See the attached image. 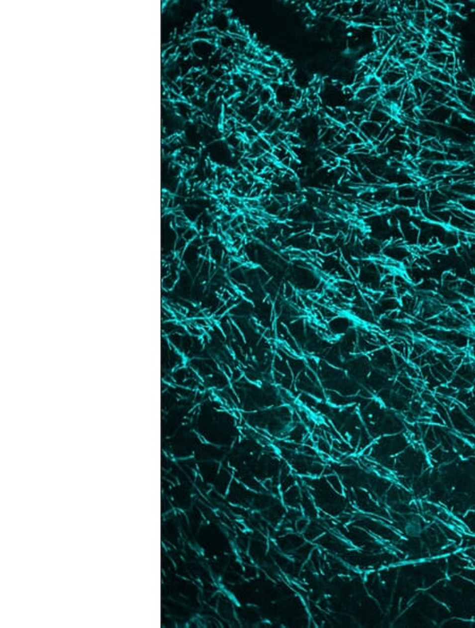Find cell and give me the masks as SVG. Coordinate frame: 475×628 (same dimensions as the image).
Listing matches in <instances>:
<instances>
[{
	"mask_svg": "<svg viewBox=\"0 0 475 628\" xmlns=\"http://www.w3.org/2000/svg\"><path fill=\"white\" fill-rule=\"evenodd\" d=\"M381 129H382L381 125L367 120V121H365L364 124L359 127V131L365 135V137L369 141V143H371L372 141L378 139L380 132H381Z\"/></svg>",
	"mask_w": 475,
	"mask_h": 628,
	"instance_id": "cell-2",
	"label": "cell"
},
{
	"mask_svg": "<svg viewBox=\"0 0 475 628\" xmlns=\"http://www.w3.org/2000/svg\"><path fill=\"white\" fill-rule=\"evenodd\" d=\"M381 92H382V88L369 87V86H365V87H362L356 92L355 99L357 101L366 103L379 97L380 94H381Z\"/></svg>",
	"mask_w": 475,
	"mask_h": 628,
	"instance_id": "cell-3",
	"label": "cell"
},
{
	"mask_svg": "<svg viewBox=\"0 0 475 628\" xmlns=\"http://www.w3.org/2000/svg\"><path fill=\"white\" fill-rule=\"evenodd\" d=\"M407 84L397 85V86H394V87L382 88V92L381 94H380V98H381V100L384 103H386L387 105H390L392 107L396 106L399 109L400 102L402 100L403 91H404V86Z\"/></svg>",
	"mask_w": 475,
	"mask_h": 628,
	"instance_id": "cell-1",
	"label": "cell"
},
{
	"mask_svg": "<svg viewBox=\"0 0 475 628\" xmlns=\"http://www.w3.org/2000/svg\"><path fill=\"white\" fill-rule=\"evenodd\" d=\"M275 99V93L272 91L270 87H264V89L259 93L258 102L262 107H265L270 104V102Z\"/></svg>",
	"mask_w": 475,
	"mask_h": 628,
	"instance_id": "cell-6",
	"label": "cell"
},
{
	"mask_svg": "<svg viewBox=\"0 0 475 628\" xmlns=\"http://www.w3.org/2000/svg\"><path fill=\"white\" fill-rule=\"evenodd\" d=\"M422 531L421 528V523L418 519L414 518L408 521V523L405 524V533L409 536H418Z\"/></svg>",
	"mask_w": 475,
	"mask_h": 628,
	"instance_id": "cell-5",
	"label": "cell"
},
{
	"mask_svg": "<svg viewBox=\"0 0 475 628\" xmlns=\"http://www.w3.org/2000/svg\"><path fill=\"white\" fill-rule=\"evenodd\" d=\"M366 86H369V87L382 88L381 81H380L379 77L376 76L375 74H371L370 76H368V79L366 81Z\"/></svg>",
	"mask_w": 475,
	"mask_h": 628,
	"instance_id": "cell-8",
	"label": "cell"
},
{
	"mask_svg": "<svg viewBox=\"0 0 475 628\" xmlns=\"http://www.w3.org/2000/svg\"><path fill=\"white\" fill-rule=\"evenodd\" d=\"M392 119L393 118L390 115H388L387 113H385V111H383L381 109H378V108H373L368 115L369 121H372V122L377 123V124L381 125V126L387 124L388 122L391 121Z\"/></svg>",
	"mask_w": 475,
	"mask_h": 628,
	"instance_id": "cell-4",
	"label": "cell"
},
{
	"mask_svg": "<svg viewBox=\"0 0 475 628\" xmlns=\"http://www.w3.org/2000/svg\"><path fill=\"white\" fill-rule=\"evenodd\" d=\"M330 150H332V152L337 158L344 159V158H347L348 154L352 151V148L348 145L340 143V144H336L335 146H333L332 148H330Z\"/></svg>",
	"mask_w": 475,
	"mask_h": 628,
	"instance_id": "cell-7",
	"label": "cell"
}]
</instances>
